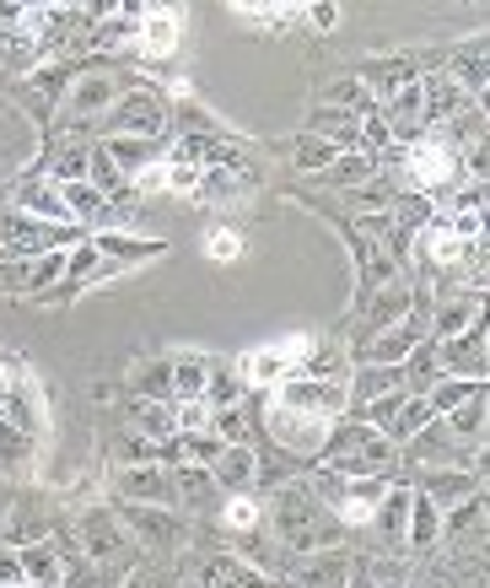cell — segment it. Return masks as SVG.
Instances as JSON below:
<instances>
[{"label": "cell", "instance_id": "1", "mask_svg": "<svg viewBox=\"0 0 490 588\" xmlns=\"http://www.w3.org/2000/svg\"><path fill=\"white\" fill-rule=\"evenodd\" d=\"M270 523H275V534L292 545V551H323L334 534H340V519L318 502V491H307V486H281L275 491V508H270Z\"/></svg>", "mask_w": 490, "mask_h": 588}, {"label": "cell", "instance_id": "2", "mask_svg": "<svg viewBox=\"0 0 490 588\" xmlns=\"http://www.w3.org/2000/svg\"><path fill=\"white\" fill-rule=\"evenodd\" d=\"M0 244L11 260H33V255H49V249H70L81 244L76 227L65 222H44V216H22V211H5L0 216Z\"/></svg>", "mask_w": 490, "mask_h": 588}, {"label": "cell", "instance_id": "3", "mask_svg": "<svg viewBox=\"0 0 490 588\" xmlns=\"http://www.w3.org/2000/svg\"><path fill=\"white\" fill-rule=\"evenodd\" d=\"M404 184L415 190V195H436V190H447L458 173H464V157L447 146V140H431V135H421V140H410L404 146Z\"/></svg>", "mask_w": 490, "mask_h": 588}, {"label": "cell", "instance_id": "4", "mask_svg": "<svg viewBox=\"0 0 490 588\" xmlns=\"http://www.w3.org/2000/svg\"><path fill=\"white\" fill-rule=\"evenodd\" d=\"M264 432L286 449V454H323L334 438V421L312 416V410H292V405H270L264 399Z\"/></svg>", "mask_w": 490, "mask_h": 588}, {"label": "cell", "instance_id": "5", "mask_svg": "<svg viewBox=\"0 0 490 588\" xmlns=\"http://www.w3.org/2000/svg\"><path fill=\"white\" fill-rule=\"evenodd\" d=\"M270 405H292V410H312V416L334 421L351 405V389L334 384V378H297V373H286L281 384H270Z\"/></svg>", "mask_w": 490, "mask_h": 588}, {"label": "cell", "instance_id": "6", "mask_svg": "<svg viewBox=\"0 0 490 588\" xmlns=\"http://www.w3.org/2000/svg\"><path fill=\"white\" fill-rule=\"evenodd\" d=\"M318 351V340L312 335H297V340H286V346H264V351H248L243 357V378L248 384H281L297 362H307Z\"/></svg>", "mask_w": 490, "mask_h": 588}, {"label": "cell", "instance_id": "7", "mask_svg": "<svg viewBox=\"0 0 490 588\" xmlns=\"http://www.w3.org/2000/svg\"><path fill=\"white\" fill-rule=\"evenodd\" d=\"M436 362L447 368V378H486V319L453 340H436Z\"/></svg>", "mask_w": 490, "mask_h": 588}, {"label": "cell", "instance_id": "8", "mask_svg": "<svg viewBox=\"0 0 490 588\" xmlns=\"http://www.w3.org/2000/svg\"><path fill=\"white\" fill-rule=\"evenodd\" d=\"M81 534H87L92 562H124V556H140V545H135V534H129L124 513H87Z\"/></svg>", "mask_w": 490, "mask_h": 588}, {"label": "cell", "instance_id": "9", "mask_svg": "<svg viewBox=\"0 0 490 588\" xmlns=\"http://www.w3.org/2000/svg\"><path fill=\"white\" fill-rule=\"evenodd\" d=\"M119 491L135 497V502H151V508H173V502H179V497H173V470H168L162 459H146V464L124 470Z\"/></svg>", "mask_w": 490, "mask_h": 588}, {"label": "cell", "instance_id": "10", "mask_svg": "<svg viewBox=\"0 0 490 588\" xmlns=\"http://www.w3.org/2000/svg\"><path fill=\"white\" fill-rule=\"evenodd\" d=\"M173 470V497L194 508V513H210L216 502H221V480H216V470L210 464H168Z\"/></svg>", "mask_w": 490, "mask_h": 588}, {"label": "cell", "instance_id": "11", "mask_svg": "<svg viewBox=\"0 0 490 588\" xmlns=\"http://www.w3.org/2000/svg\"><path fill=\"white\" fill-rule=\"evenodd\" d=\"M124 523H129L135 545H151V551H173V545H179V519H173L168 508L135 502V508H124Z\"/></svg>", "mask_w": 490, "mask_h": 588}, {"label": "cell", "instance_id": "12", "mask_svg": "<svg viewBox=\"0 0 490 588\" xmlns=\"http://www.w3.org/2000/svg\"><path fill=\"white\" fill-rule=\"evenodd\" d=\"M415 346H421V319H410V314H404L399 325H383L367 346H362V362H388V368H399Z\"/></svg>", "mask_w": 490, "mask_h": 588}, {"label": "cell", "instance_id": "13", "mask_svg": "<svg viewBox=\"0 0 490 588\" xmlns=\"http://www.w3.org/2000/svg\"><path fill=\"white\" fill-rule=\"evenodd\" d=\"M109 125H114L119 135H135V140H157V135H162V109H157V98L129 92V98H119V103H114Z\"/></svg>", "mask_w": 490, "mask_h": 588}, {"label": "cell", "instance_id": "14", "mask_svg": "<svg viewBox=\"0 0 490 588\" xmlns=\"http://www.w3.org/2000/svg\"><path fill=\"white\" fill-rule=\"evenodd\" d=\"M179 33H184V11H168V5H140V55H168L173 44H179Z\"/></svg>", "mask_w": 490, "mask_h": 588}, {"label": "cell", "instance_id": "15", "mask_svg": "<svg viewBox=\"0 0 490 588\" xmlns=\"http://www.w3.org/2000/svg\"><path fill=\"white\" fill-rule=\"evenodd\" d=\"M410 491H415V486H383V497H377V508H372L377 540H383L388 551L404 545V529H410Z\"/></svg>", "mask_w": 490, "mask_h": 588}, {"label": "cell", "instance_id": "16", "mask_svg": "<svg viewBox=\"0 0 490 588\" xmlns=\"http://www.w3.org/2000/svg\"><path fill=\"white\" fill-rule=\"evenodd\" d=\"M442 540V508H436V491H410V529H404V545L415 556L436 551Z\"/></svg>", "mask_w": 490, "mask_h": 588}, {"label": "cell", "instance_id": "17", "mask_svg": "<svg viewBox=\"0 0 490 588\" xmlns=\"http://www.w3.org/2000/svg\"><path fill=\"white\" fill-rule=\"evenodd\" d=\"M87 179H92V184H98V195L109 200V205H135V184H129V173H124L119 162H114V157H109V146H103V140H98V146H92V162H87Z\"/></svg>", "mask_w": 490, "mask_h": 588}, {"label": "cell", "instance_id": "18", "mask_svg": "<svg viewBox=\"0 0 490 588\" xmlns=\"http://www.w3.org/2000/svg\"><path fill=\"white\" fill-rule=\"evenodd\" d=\"M464 109H469V98L453 87V76H426L421 81V125H442Z\"/></svg>", "mask_w": 490, "mask_h": 588}, {"label": "cell", "instance_id": "19", "mask_svg": "<svg viewBox=\"0 0 490 588\" xmlns=\"http://www.w3.org/2000/svg\"><path fill=\"white\" fill-rule=\"evenodd\" d=\"M129 421H135V432L151 438V443H173V438H179V416H173L162 399H151V394H135V399H129Z\"/></svg>", "mask_w": 490, "mask_h": 588}, {"label": "cell", "instance_id": "20", "mask_svg": "<svg viewBox=\"0 0 490 588\" xmlns=\"http://www.w3.org/2000/svg\"><path fill=\"white\" fill-rule=\"evenodd\" d=\"M205 384H210V362L200 351H184L168 362V389L173 399H205Z\"/></svg>", "mask_w": 490, "mask_h": 588}, {"label": "cell", "instance_id": "21", "mask_svg": "<svg viewBox=\"0 0 490 588\" xmlns=\"http://www.w3.org/2000/svg\"><path fill=\"white\" fill-rule=\"evenodd\" d=\"M140 38V11L135 5H109L103 22L92 27V44L98 49H119V44H135Z\"/></svg>", "mask_w": 490, "mask_h": 588}, {"label": "cell", "instance_id": "22", "mask_svg": "<svg viewBox=\"0 0 490 588\" xmlns=\"http://www.w3.org/2000/svg\"><path fill=\"white\" fill-rule=\"evenodd\" d=\"M216 480L221 486H232V491H243L248 480H253V470H259V459H253V449L248 443H221V454H216Z\"/></svg>", "mask_w": 490, "mask_h": 588}, {"label": "cell", "instance_id": "23", "mask_svg": "<svg viewBox=\"0 0 490 588\" xmlns=\"http://www.w3.org/2000/svg\"><path fill=\"white\" fill-rule=\"evenodd\" d=\"M431 421H436V416H431V399L426 394H410V399L394 410V421H388L383 432H388L394 443H410V438H421V432H426Z\"/></svg>", "mask_w": 490, "mask_h": 588}, {"label": "cell", "instance_id": "24", "mask_svg": "<svg viewBox=\"0 0 490 588\" xmlns=\"http://www.w3.org/2000/svg\"><path fill=\"white\" fill-rule=\"evenodd\" d=\"M60 275H70V249H49V255L22 260V286H27V292H44V286H55Z\"/></svg>", "mask_w": 490, "mask_h": 588}, {"label": "cell", "instance_id": "25", "mask_svg": "<svg viewBox=\"0 0 490 588\" xmlns=\"http://www.w3.org/2000/svg\"><path fill=\"white\" fill-rule=\"evenodd\" d=\"M16 200H22V211H33V216H44V222H70L60 184H22Z\"/></svg>", "mask_w": 490, "mask_h": 588}, {"label": "cell", "instance_id": "26", "mask_svg": "<svg viewBox=\"0 0 490 588\" xmlns=\"http://www.w3.org/2000/svg\"><path fill=\"white\" fill-rule=\"evenodd\" d=\"M404 384V362L399 368H388V362H367L362 373H356V384H351V399H377V394L399 389Z\"/></svg>", "mask_w": 490, "mask_h": 588}, {"label": "cell", "instance_id": "27", "mask_svg": "<svg viewBox=\"0 0 490 588\" xmlns=\"http://www.w3.org/2000/svg\"><path fill=\"white\" fill-rule=\"evenodd\" d=\"M60 195H65V211L70 216H92V222H109V200L98 195V184L92 179H76V184H60Z\"/></svg>", "mask_w": 490, "mask_h": 588}, {"label": "cell", "instance_id": "28", "mask_svg": "<svg viewBox=\"0 0 490 588\" xmlns=\"http://www.w3.org/2000/svg\"><path fill=\"white\" fill-rule=\"evenodd\" d=\"M22 556V567H27V584H60V551L49 545V540H38V545H22L16 551Z\"/></svg>", "mask_w": 490, "mask_h": 588}, {"label": "cell", "instance_id": "29", "mask_svg": "<svg viewBox=\"0 0 490 588\" xmlns=\"http://www.w3.org/2000/svg\"><path fill=\"white\" fill-rule=\"evenodd\" d=\"M377 179V157L372 151H340L329 162V184H372Z\"/></svg>", "mask_w": 490, "mask_h": 588}, {"label": "cell", "instance_id": "30", "mask_svg": "<svg viewBox=\"0 0 490 588\" xmlns=\"http://www.w3.org/2000/svg\"><path fill=\"white\" fill-rule=\"evenodd\" d=\"M480 319V303L469 297V292H458L442 314H436V340H453V335H464V329L475 325Z\"/></svg>", "mask_w": 490, "mask_h": 588}, {"label": "cell", "instance_id": "31", "mask_svg": "<svg viewBox=\"0 0 490 588\" xmlns=\"http://www.w3.org/2000/svg\"><path fill=\"white\" fill-rule=\"evenodd\" d=\"M447 416H453V432H458L464 443H480V438H486V389L469 394V399H464L458 410H447Z\"/></svg>", "mask_w": 490, "mask_h": 588}, {"label": "cell", "instance_id": "32", "mask_svg": "<svg viewBox=\"0 0 490 588\" xmlns=\"http://www.w3.org/2000/svg\"><path fill=\"white\" fill-rule=\"evenodd\" d=\"M238 399H243V378H238V373H227V368H210L205 405H210V410H227V405H238Z\"/></svg>", "mask_w": 490, "mask_h": 588}, {"label": "cell", "instance_id": "33", "mask_svg": "<svg viewBox=\"0 0 490 588\" xmlns=\"http://www.w3.org/2000/svg\"><path fill=\"white\" fill-rule=\"evenodd\" d=\"M480 389H486L480 378H447V384H442L436 394H426V399H431V416H447V410H458L469 394H480Z\"/></svg>", "mask_w": 490, "mask_h": 588}, {"label": "cell", "instance_id": "34", "mask_svg": "<svg viewBox=\"0 0 490 588\" xmlns=\"http://www.w3.org/2000/svg\"><path fill=\"white\" fill-rule=\"evenodd\" d=\"M334 157H340V146H334L329 135H303V140H297V162L312 168V173H329Z\"/></svg>", "mask_w": 490, "mask_h": 588}, {"label": "cell", "instance_id": "35", "mask_svg": "<svg viewBox=\"0 0 490 588\" xmlns=\"http://www.w3.org/2000/svg\"><path fill=\"white\" fill-rule=\"evenodd\" d=\"M103 146H109V157L119 162V168L129 173V179H135L140 168H151V151H146V140H135V135H119V140H103Z\"/></svg>", "mask_w": 490, "mask_h": 588}, {"label": "cell", "instance_id": "36", "mask_svg": "<svg viewBox=\"0 0 490 588\" xmlns=\"http://www.w3.org/2000/svg\"><path fill=\"white\" fill-rule=\"evenodd\" d=\"M453 87H458L464 98H469V92H486V55H475V49H469V55L453 66Z\"/></svg>", "mask_w": 490, "mask_h": 588}, {"label": "cell", "instance_id": "37", "mask_svg": "<svg viewBox=\"0 0 490 588\" xmlns=\"http://www.w3.org/2000/svg\"><path fill=\"white\" fill-rule=\"evenodd\" d=\"M243 22H259V27H281V22H297L303 5H232Z\"/></svg>", "mask_w": 490, "mask_h": 588}, {"label": "cell", "instance_id": "38", "mask_svg": "<svg viewBox=\"0 0 490 588\" xmlns=\"http://www.w3.org/2000/svg\"><path fill=\"white\" fill-rule=\"evenodd\" d=\"M475 529H486V502L480 497H469L464 508H453V523H442V534H475Z\"/></svg>", "mask_w": 490, "mask_h": 588}, {"label": "cell", "instance_id": "39", "mask_svg": "<svg viewBox=\"0 0 490 588\" xmlns=\"http://www.w3.org/2000/svg\"><path fill=\"white\" fill-rule=\"evenodd\" d=\"M210 432H216L221 443H243V438H248L243 410H238V405H227V410H210Z\"/></svg>", "mask_w": 490, "mask_h": 588}, {"label": "cell", "instance_id": "40", "mask_svg": "<svg viewBox=\"0 0 490 588\" xmlns=\"http://www.w3.org/2000/svg\"><path fill=\"white\" fill-rule=\"evenodd\" d=\"M92 244H98V255H119V260H146V255L162 249V244H129V238H114V233H103Z\"/></svg>", "mask_w": 490, "mask_h": 588}, {"label": "cell", "instance_id": "41", "mask_svg": "<svg viewBox=\"0 0 490 588\" xmlns=\"http://www.w3.org/2000/svg\"><path fill=\"white\" fill-rule=\"evenodd\" d=\"M205 255H210V260H238V255H243V238H238V233H227V227H210V233H205Z\"/></svg>", "mask_w": 490, "mask_h": 588}, {"label": "cell", "instance_id": "42", "mask_svg": "<svg viewBox=\"0 0 490 588\" xmlns=\"http://www.w3.org/2000/svg\"><path fill=\"white\" fill-rule=\"evenodd\" d=\"M404 399H410V389H404V384H399V389H388V394H377V399L367 405V421L377 427V432H383V427L394 421V410H399Z\"/></svg>", "mask_w": 490, "mask_h": 588}, {"label": "cell", "instance_id": "43", "mask_svg": "<svg viewBox=\"0 0 490 588\" xmlns=\"http://www.w3.org/2000/svg\"><path fill=\"white\" fill-rule=\"evenodd\" d=\"M87 162H92V146H70L60 162H55V179H60V184H76V179H87Z\"/></svg>", "mask_w": 490, "mask_h": 588}, {"label": "cell", "instance_id": "44", "mask_svg": "<svg viewBox=\"0 0 490 588\" xmlns=\"http://www.w3.org/2000/svg\"><path fill=\"white\" fill-rule=\"evenodd\" d=\"M168 190H173V195H194V190H200V162L168 157Z\"/></svg>", "mask_w": 490, "mask_h": 588}, {"label": "cell", "instance_id": "45", "mask_svg": "<svg viewBox=\"0 0 490 588\" xmlns=\"http://www.w3.org/2000/svg\"><path fill=\"white\" fill-rule=\"evenodd\" d=\"M179 432H210V405L205 399H179Z\"/></svg>", "mask_w": 490, "mask_h": 588}, {"label": "cell", "instance_id": "46", "mask_svg": "<svg viewBox=\"0 0 490 588\" xmlns=\"http://www.w3.org/2000/svg\"><path fill=\"white\" fill-rule=\"evenodd\" d=\"M362 140H367V146H394V125H388L383 109H367V114H362Z\"/></svg>", "mask_w": 490, "mask_h": 588}, {"label": "cell", "instance_id": "47", "mask_svg": "<svg viewBox=\"0 0 490 588\" xmlns=\"http://www.w3.org/2000/svg\"><path fill=\"white\" fill-rule=\"evenodd\" d=\"M114 103V87L109 81H81L76 87V109H109Z\"/></svg>", "mask_w": 490, "mask_h": 588}, {"label": "cell", "instance_id": "48", "mask_svg": "<svg viewBox=\"0 0 490 588\" xmlns=\"http://www.w3.org/2000/svg\"><path fill=\"white\" fill-rule=\"evenodd\" d=\"M221 519L232 523V529H253V523H259V502H253V497H232V502L221 508Z\"/></svg>", "mask_w": 490, "mask_h": 588}, {"label": "cell", "instance_id": "49", "mask_svg": "<svg viewBox=\"0 0 490 588\" xmlns=\"http://www.w3.org/2000/svg\"><path fill=\"white\" fill-rule=\"evenodd\" d=\"M329 98H334V103H351V109H362V114L372 109V92L362 87V81H340V87H334Z\"/></svg>", "mask_w": 490, "mask_h": 588}, {"label": "cell", "instance_id": "50", "mask_svg": "<svg viewBox=\"0 0 490 588\" xmlns=\"http://www.w3.org/2000/svg\"><path fill=\"white\" fill-rule=\"evenodd\" d=\"M0 584H27V567L16 551H0Z\"/></svg>", "mask_w": 490, "mask_h": 588}, {"label": "cell", "instance_id": "51", "mask_svg": "<svg viewBox=\"0 0 490 588\" xmlns=\"http://www.w3.org/2000/svg\"><path fill=\"white\" fill-rule=\"evenodd\" d=\"M16 389H22V373H16V362H5V357H0V405H5Z\"/></svg>", "mask_w": 490, "mask_h": 588}, {"label": "cell", "instance_id": "52", "mask_svg": "<svg viewBox=\"0 0 490 588\" xmlns=\"http://www.w3.org/2000/svg\"><path fill=\"white\" fill-rule=\"evenodd\" d=\"M307 16H312V22H318V27H334V22H340V11H334V5H312V11H307Z\"/></svg>", "mask_w": 490, "mask_h": 588}]
</instances>
